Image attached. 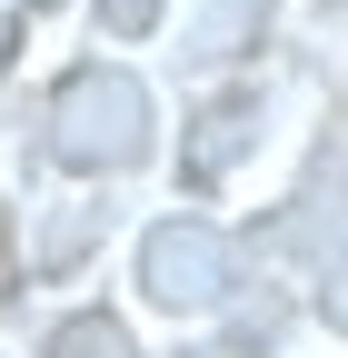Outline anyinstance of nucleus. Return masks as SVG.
Masks as SVG:
<instances>
[{"mask_svg":"<svg viewBox=\"0 0 348 358\" xmlns=\"http://www.w3.org/2000/svg\"><path fill=\"white\" fill-rule=\"evenodd\" d=\"M219 279H229V249L209 239V229H159V239H150V289H159L169 308H209Z\"/></svg>","mask_w":348,"mask_h":358,"instance_id":"2","label":"nucleus"},{"mask_svg":"<svg viewBox=\"0 0 348 358\" xmlns=\"http://www.w3.org/2000/svg\"><path fill=\"white\" fill-rule=\"evenodd\" d=\"M50 358H129V338H119L110 319H70V329L50 338Z\"/></svg>","mask_w":348,"mask_h":358,"instance_id":"3","label":"nucleus"},{"mask_svg":"<svg viewBox=\"0 0 348 358\" xmlns=\"http://www.w3.org/2000/svg\"><path fill=\"white\" fill-rule=\"evenodd\" d=\"M328 319L348 329V268H338V279H328Z\"/></svg>","mask_w":348,"mask_h":358,"instance_id":"5","label":"nucleus"},{"mask_svg":"<svg viewBox=\"0 0 348 358\" xmlns=\"http://www.w3.org/2000/svg\"><path fill=\"white\" fill-rule=\"evenodd\" d=\"M100 10H110V30H119V40H140V30H150V10H159V0H100Z\"/></svg>","mask_w":348,"mask_h":358,"instance_id":"4","label":"nucleus"},{"mask_svg":"<svg viewBox=\"0 0 348 358\" xmlns=\"http://www.w3.org/2000/svg\"><path fill=\"white\" fill-rule=\"evenodd\" d=\"M140 150V90H129L119 70L110 80H70V100H60V159H129Z\"/></svg>","mask_w":348,"mask_h":358,"instance_id":"1","label":"nucleus"}]
</instances>
